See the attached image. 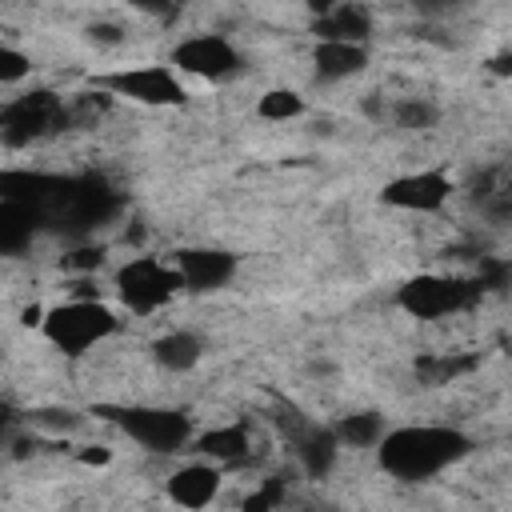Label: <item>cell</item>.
<instances>
[{
  "label": "cell",
  "instance_id": "1",
  "mask_svg": "<svg viewBox=\"0 0 512 512\" xmlns=\"http://www.w3.org/2000/svg\"><path fill=\"white\" fill-rule=\"evenodd\" d=\"M468 452V440L452 428H432V424H416V428H396L384 432L380 440V468L396 480H428L440 468H448L452 460H460Z\"/></svg>",
  "mask_w": 512,
  "mask_h": 512
},
{
  "label": "cell",
  "instance_id": "2",
  "mask_svg": "<svg viewBox=\"0 0 512 512\" xmlns=\"http://www.w3.org/2000/svg\"><path fill=\"white\" fill-rule=\"evenodd\" d=\"M48 344L64 356H84L88 348H96L100 340H108L116 332V316L112 308H104L96 296H76L68 304H56L44 312L40 320Z\"/></svg>",
  "mask_w": 512,
  "mask_h": 512
},
{
  "label": "cell",
  "instance_id": "3",
  "mask_svg": "<svg viewBox=\"0 0 512 512\" xmlns=\"http://www.w3.org/2000/svg\"><path fill=\"white\" fill-rule=\"evenodd\" d=\"M176 288H184L180 268L176 264H160L156 256H136L116 276V292H120L124 308L136 312V316H148L160 304H168Z\"/></svg>",
  "mask_w": 512,
  "mask_h": 512
},
{
  "label": "cell",
  "instance_id": "4",
  "mask_svg": "<svg viewBox=\"0 0 512 512\" xmlns=\"http://www.w3.org/2000/svg\"><path fill=\"white\" fill-rule=\"evenodd\" d=\"M104 88H112L116 96L124 100H136V104H156V108H168V104H184L188 88L176 80L172 68H160V64H144V68H120L112 76H100Z\"/></svg>",
  "mask_w": 512,
  "mask_h": 512
},
{
  "label": "cell",
  "instance_id": "5",
  "mask_svg": "<svg viewBox=\"0 0 512 512\" xmlns=\"http://www.w3.org/2000/svg\"><path fill=\"white\" fill-rule=\"evenodd\" d=\"M68 124V112L48 92H28L4 108V144H32L36 136H48Z\"/></svg>",
  "mask_w": 512,
  "mask_h": 512
},
{
  "label": "cell",
  "instance_id": "6",
  "mask_svg": "<svg viewBox=\"0 0 512 512\" xmlns=\"http://www.w3.org/2000/svg\"><path fill=\"white\" fill-rule=\"evenodd\" d=\"M480 296L476 284H464V280H444V276H420L412 280L404 292H400V304L416 316V320H440L448 312H460L468 308L472 300Z\"/></svg>",
  "mask_w": 512,
  "mask_h": 512
},
{
  "label": "cell",
  "instance_id": "7",
  "mask_svg": "<svg viewBox=\"0 0 512 512\" xmlns=\"http://www.w3.org/2000/svg\"><path fill=\"white\" fill-rule=\"evenodd\" d=\"M116 424H120L136 444H144V448H152V452H176V448H184L188 436H192V424H188L184 416H176V412H164V408H124V412L116 416Z\"/></svg>",
  "mask_w": 512,
  "mask_h": 512
},
{
  "label": "cell",
  "instance_id": "8",
  "mask_svg": "<svg viewBox=\"0 0 512 512\" xmlns=\"http://www.w3.org/2000/svg\"><path fill=\"white\" fill-rule=\"evenodd\" d=\"M172 64L204 80H224L240 68V52L224 36H192L172 52Z\"/></svg>",
  "mask_w": 512,
  "mask_h": 512
},
{
  "label": "cell",
  "instance_id": "9",
  "mask_svg": "<svg viewBox=\"0 0 512 512\" xmlns=\"http://www.w3.org/2000/svg\"><path fill=\"white\" fill-rule=\"evenodd\" d=\"M448 196H452V180L444 172H412L384 188V204L404 212H440Z\"/></svg>",
  "mask_w": 512,
  "mask_h": 512
},
{
  "label": "cell",
  "instance_id": "10",
  "mask_svg": "<svg viewBox=\"0 0 512 512\" xmlns=\"http://www.w3.org/2000/svg\"><path fill=\"white\" fill-rule=\"evenodd\" d=\"M176 268L184 276V288L192 292H216L232 280L236 272V260L228 252H216V248H188L176 256Z\"/></svg>",
  "mask_w": 512,
  "mask_h": 512
},
{
  "label": "cell",
  "instance_id": "11",
  "mask_svg": "<svg viewBox=\"0 0 512 512\" xmlns=\"http://www.w3.org/2000/svg\"><path fill=\"white\" fill-rule=\"evenodd\" d=\"M220 484H224V476H220V464L216 460H208V464H184V468H176L168 476V496L180 508H208L220 496Z\"/></svg>",
  "mask_w": 512,
  "mask_h": 512
},
{
  "label": "cell",
  "instance_id": "12",
  "mask_svg": "<svg viewBox=\"0 0 512 512\" xmlns=\"http://www.w3.org/2000/svg\"><path fill=\"white\" fill-rule=\"evenodd\" d=\"M312 64L324 84H340L368 68V52H364V44H352V40H320L312 52Z\"/></svg>",
  "mask_w": 512,
  "mask_h": 512
},
{
  "label": "cell",
  "instance_id": "13",
  "mask_svg": "<svg viewBox=\"0 0 512 512\" xmlns=\"http://www.w3.org/2000/svg\"><path fill=\"white\" fill-rule=\"evenodd\" d=\"M196 448H200L208 460L224 464V468H232V464H248V460L256 456V448H252V432H248L244 424L212 428V432L196 436Z\"/></svg>",
  "mask_w": 512,
  "mask_h": 512
},
{
  "label": "cell",
  "instance_id": "14",
  "mask_svg": "<svg viewBox=\"0 0 512 512\" xmlns=\"http://www.w3.org/2000/svg\"><path fill=\"white\" fill-rule=\"evenodd\" d=\"M316 36L320 40H352V44H364L372 36V16H368V8H360L352 0H340L328 16L316 20Z\"/></svg>",
  "mask_w": 512,
  "mask_h": 512
},
{
  "label": "cell",
  "instance_id": "15",
  "mask_svg": "<svg viewBox=\"0 0 512 512\" xmlns=\"http://www.w3.org/2000/svg\"><path fill=\"white\" fill-rule=\"evenodd\" d=\"M152 356H156V364H160L164 372H188V368H196V360H200V336H192V332H184V328L164 332V336L152 344Z\"/></svg>",
  "mask_w": 512,
  "mask_h": 512
},
{
  "label": "cell",
  "instance_id": "16",
  "mask_svg": "<svg viewBox=\"0 0 512 512\" xmlns=\"http://www.w3.org/2000/svg\"><path fill=\"white\" fill-rule=\"evenodd\" d=\"M336 436L340 444H352V448H372L384 440V424L376 412H356V416H344L336 424Z\"/></svg>",
  "mask_w": 512,
  "mask_h": 512
},
{
  "label": "cell",
  "instance_id": "17",
  "mask_svg": "<svg viewBox=\"0 0 512 512\" xmlns=\"http://www.w3.org/2000/svg\"><path fill=\"white\" fill-rule=\"evenodd\" d=\"M436 104H428V100H416V96H408V100H396L392 104V124L396 128H404V132H424V128H432L436 124Z\"/></svg>",
  "mask_w": 512,
  "mask_h": 512
},
{
  "label": "cell",
  "instance_id": "18",
  "mask_svg": "<svg viewBox=\"0 0 512 512\" xmlns=\"http://www.w3.org/2000/svg\"><path fill=\"white\" fill-rule=\"evenodd\" d=\"M300 112H304V100H300V92H288V88L264 92L256 104V116H264V120H292Z\"/></svg>",
  "mask_w": 512,
  "mask_h": 512
},
{
  "label": "cell",
  "instance_id": "19",
  "mask_svg": "<svg viewBox=\"0 0 512 512\" xmlns=\"http://www.w3.org/2000/svg\"><path fill=\"white\" fill-rule=\"evenodd\" d=\"M28 72H32V56H24V52L12 48V44H4V48H0V84L12 88V84H20Z\"/></svg>",
  "mask_w": 512,
  "mask_h": 512
},
{
  "label": "cell",
  "instance_id": "20",
  "mask_svg": "<svg viewBox=\"0 0 512 512\" xmlns=\"http://www.w3.org/2000/svg\"><path fill=\"white\" fill-rule=\"evenodd\" d=\"M100 260H104L100 248H76L72 256H64V268H68V272H96Z\"/></svg>",
  "mask_w": 512,
  "mask_h": 512
},
{
  "label": "cell",
  "instance_id": "21",
  "mask_svg": "<svg viewBox=\"0 0 512 512\" xmlns=\"http://www.w3.org/2000/svg\"><path fill=\"white\" fill-rule=\"evenodd\" d=\"M92 40H96V44H120L124 32H120L116 24H92Z\"/></svg>",
  "mask_w": 512,
  "mask_h": 512
},
{
  "label": "cell",
  "instance_id": "22",
  "mask_svg": "<svg viewBox=\"0 0 512 512\" xmlns=\"http://www.w3.org/2000/svg\"><path fill=\"white\" fill-rule=\"evenodd\" d=\"M132 8H140V12H148V16H164V12H172V0H128Z\"/></svg>",
  "mask_w": 512,
  "mask_h": 512
},
{
  "label": "cell",
  "instance_id": "23",
  "mask_svg": "<svg viewBox=\"0 0 512 512\" xmlns=\"http://www.w3.org/2000/svg\"><path fill=\"white\" fill-rule=\"evenodd\" d=\"M492 68H496V72H512V56H496Z\"/></svg>",
  "mask_w": 512,
  "mask_h": 512
},
{
  "label": "cell",
  "instance_id": "24",
  "mask_svg": "<svg viewBox=\"0 0 512 512\" xmlns=\"http://www.w3.org/2000/svg\"><path fill=\"white\" fill-rule=\"evenodd\" d=\"M444 4H456V0H444Z\"/></svg>",
  "mask_w": 512,
  "mask_h": 512
}]
</instances>
